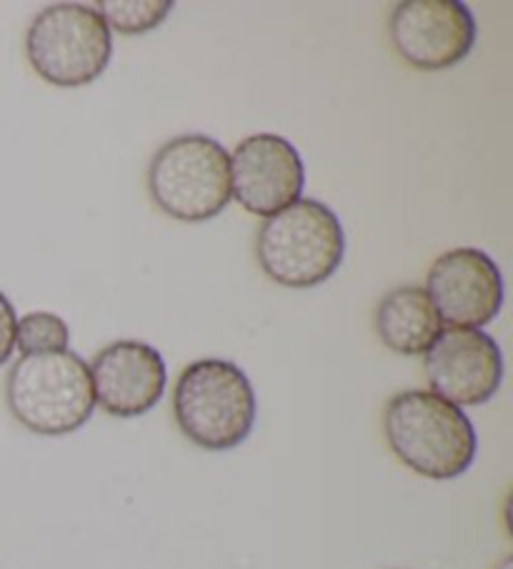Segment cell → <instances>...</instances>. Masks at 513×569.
Listing matches in <instances>:
<instances>
[{"label":"cell","mask_w":513,"mask_h":569,"mask_svg":"<svg viewBox=\"0 0 513 569\" xmlns=\"http://www.w3.org/2000/svg\"><path fill=\"white\" fill-rule=\"evenodd\" d=\"M383 435L393 455L426 479H456L476 462L479 437L463 409L426 389H409L383 409Z\"/></svg>","instance_id":"obj_1"},{"label":"cell","mask_w":513,"mask_h":569,"mask_svg":"<svg viewBox=\"0 0 513 569\" xmlns=\"http://www.w3.org/2000/svg\"><path fill=\"white\" fill-rule=\"evenodd\" d=\"M255 391L245 371L225 359H201L181 371L173 417L183 437L209 451L243 445L255 425Z\"/></svg>","instance_id":"obj_4"},{"label":"cell","mask_w":513,"mask_h":569,"mask_svg":"<svg viewBox=\"0 0 513 569\" xmlns=\"http://www.w3.org/2000/svg\"><path fill=\"white\" fill-rule=\"evenodd\" d=\"M423 357L431 391L453 407L486 405L501 389V347L486 331L443 329Z\"/></svg>","instance_id":"obj_8"},{"label":"cell","mask_w":513,"mask_h":569,"mask_svg":"<svg viewBox=\"0 0 513 569\" xmlns=\"http://www.w3.org/2000/svg\"><path fill=\"white\" fill-rule=\"evenodd\" d=\"M16 323L18 317L13 303L3 291H0V367L11 359L16 349Z\"/></svg>","instance_id":"obj_15"},{"label":"cell","mask_w":513,"mask_h":569,"mask_svg":"<svg viewBox=\"0 0 513 569\" xmlns=\"http://www.w3.org/2000/svg\"><path fill=\"white\" fill-rule=\"evenodd\" d=\"M346 233L339 216L315 199H299L265 219L255 257L265 277L285 289H313L339 271Z\"/></svg>","instance_id":"obj_3"},{"label":"cell","mask_w":513,"mask_h":569,"mask_svg":"<svg viewBox=\"0 0 513 569\" xmlns=\"http://www.w3.org/2000/svg\"><path fill=\"white\" fill-rule=\"evenodd\" d=\"M6 405L33 435H73L95 409L88 361L71 349L21 357L6 377Z\"/></svg>","instance_id":"obj_2"},{"label":"cell","mask_w":513,"mask_h":569,"mask_svg":"<svg viewBox=\"0 0 513 569\" xmlns=\"http://www.w3.org/2000/svg\"><path fill=\"white\" fill-rule=\"evenodd\" d=\"M68 341H71V329L58 313L33 311L16 323V347L23 357L66 351Z\"/></svg>","instance_id":"obj_14"},{"label":"cell","mask_w":513,"mask_h":569,"mask_svg":"<svg viewBox=\"0 0 513 569\" xmlns=\"http://www.w3.org/2000/svg\"><path fill=\"white\" fill-rule=\"evenodd\" d=\"M426 293L443 323L456 329H481L503 307V277L486 251L461 247L433 261Z\"/></svg>","instance_id":"obj_9"},{"label":"cell","mask_w":513,"mask_h":569,"mask_svg":"<svg viewBox=\"0 0 513 569\" xmlns=\"http://www.w3.org/2000/svg\"><path fill=\"white\" fill-rule=\"evenodd\" d=\"M26 56L46 83L81 88L105 73L113 58V33L95 8L56 3L33 18Z\"/></svg>","instance_id":"obj_6"},{"label":"cell","mask_w":513,"mask_h":569,"mask_svg":"<svg viewBox=\"0 0 513 569\" xmlns=\"http://www.w3.org/2000/svg\"><path fill=\"white\" fill-rule=\"evenodd\" d=\"M95 11L115 33L143 36L165 21L173 3L171 0H101Z\"/></svg>","instance_id":"obj_13"},{"label":"cell","mask_w":513,"mask_h":569,"mask_svg":"<svg viewBox=\"0 0 513 569\" xmlns=\"http://www.w3.org/2000/svg\"><path fill=\"white\" fill-rule=\"evenodd\" d=\"M88 369L95 407L118 419L148 415L165 395V361L161 351L145 341H113L98 351Z\"/></svg>","instance_id":"obj_11"},{"label":"cell","mask_w":513,"mask_h":569,"mask_svg":"<svg viewBox=\"0 0 513 569\" xmlns=\"http://www.w3.org/2000/svg\"><path fill=\"white\" fill-rule=\"evenodd\" d=\"M396 53L419 71L461 63L476 46V18L461 0H403L389 16Z\"/></svg>","instance_id":"obj_7"},{"label":"cell","mask_w":513,"mask_h":569,"mask_svg":"<svg viewBox=\"0 0 513 569\" xmlns=\"http://www.w3.org/2000/svg\"><path fill=\"white\" fill-rule=\"evenodd\" d=\"M376 333L391 351L403 357L426 355L443 331L439 311L433 309L426 289L399 287L389 291L376 307Z\"/></svg>","instance_id":"obj_12"},{"label":"cell","mask_w":513,"mask_h":569,"mask_svg":"<svg viewBox=\"0 0 513 569\" xmlns=\"http://www.w3.org/2000/svg\"><path fill=\"white\" fill-rule=\"evenodd\" d=\"M148 193L175 221H211L231 203V153L211 136H175L153 153Z\"/></svg>","instance_id":"obj_5"},{"label":"cell","mask_w":513,"mask_h":569,"mask_svg":"<svg viewBox=\"0 0 513 569\" xmlns=\"http://www.w3.org/2000/svg\"><path fill=\"white\" fill-rule=\"evenodd\" d=\"M305 169L295 146L279 133H253L231 156V199L271 219L301 199Z\"/></svg>","instance_id":"obj_10"}]
</instances>
